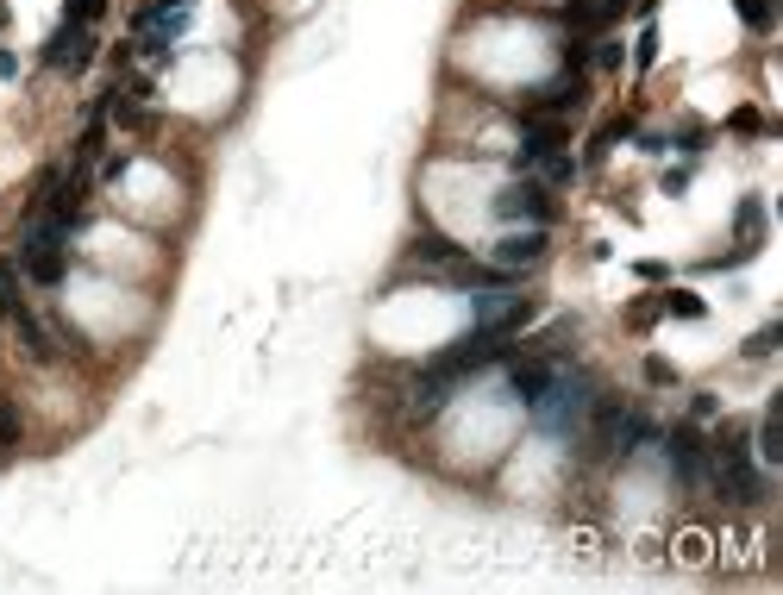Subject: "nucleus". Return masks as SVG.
<instances>
[{"mask_svg":"<svg viewBox=\"0 0 783 595\" xmlns=\"http://www.w3.org/2000/svg\"><path fill=\"white\" fill-rule=\"evenodd\" d=\"M19 276H32L38 289H57L63 270H69V232L51 220V213H32L26 232H19Z\"/></svg>","mask_w":783,"mask_h":595,"instance_id":"obj_1","label":"nucleus"},{"mask_svg":"<svg viewBox=\"0 0 783 595\" xmlns=\"http://www.w3.org/2000/svg\"><path fill=\"white\" fill-rule=\"evenodd\" d=\"M533 414H539L545 433H571V426H583V414H589V383L571 376V370H552V383H545V395L533 401Z\"/></svg>","mask_w":783,"mask_h":595,"instance_id":"obj_2","label":"nucleus"},{"mask_svg":"<svg viewBox=\"0 0 783 595\" xmlns=\"http://www.w3.org/2000/svg\"><path fill=\"white\" fill-rule=\"evenodd\" d=\"M552 188H545L539 176H520V182H508L502 195H495V220H533V226H545L552 220Z\"/></svg>","mask_w":783,"mask_h":595,"instance_id":"obj_3","label":"nucleus"},{"mask_svg":"<svg viewBox=\"0 0 783 595\" xmlns=\"http://www.w3.org/2000/svg\"><path fill=\"white\" fill-rule=\"evenodd\" d=\"M664 464H671V476L683 489H696L708 476V445H702L696 426H671V433H664Z\"/></svg>","mask_w":783,"mask_h":595,"instance_id":"obj_4","label":"nucleus"},{"mask_svg":"<svg viewBox=\"0 0 783 595\" xmlns=\"http://www.w3.org/2000/svg\"><path fill=\"white\" fill-rule=\"evenodd\" d=\"M94 51H101V44H94L88 26H57L51 38H44V63L63 69V76H82V69L94 63Z\"/></svg>","mask_w":783,"mask_h":595,"instance_id":"obj_5","label":"nucleus"},{"mask_svg":"<svg viewBox=\"0 0 783 595\" xmlns=\"http://www.w3.org/2000/svg\"><path fill=\"white\" fill-rule=\"evenodd\" d=\"M571 145V126L564 119H527V132H520V151H514V170H533L539 157H552Z\"/></svg>","mask_w":783,"mask_h":595,"instance_id":"obj_6","label":"nucleus"},{"mask_svg":"<svg viewBox=\"0 0 783 595\" xmlns=\"http://www.w3.org/2000/svg\"><path fill=\"white\" fill-rule=\"evenodd\" d=\"M545 257V226H527V232H508L502 245H495V264L502 270H533Z\"/></svg>","mask_w":783,"mask_h":595,"instance_id":"obj_7","label":"nucleus"},{"mask_svg":"<svg viewBox=\"0 0 783 595\" xmlns=\"http://www.w3.org/2000/svg\"><path fill=\"white\" fill-rule=\"evenodd\" d=\"M13 332H19V345H26V357H32V364H51V357H57L51 332H44V320L32 314L26 301H19V314H13Z\"/></svg>","mask_w":783,"mask_h":595,"instance_id":"obj_8","label":"nucleus"},{"mask_svg":"<svg viewBox=\"0 0 783 595\" xmlns=\"http://www.w3.org/2000/svg\"><path fill=\"white\" fill-rule=\"evenodd\" d=\"M752 458H758V464H783V408H777V395H771L765 420H758V445H752Z\"/></svg>","mask_w":783,"mask_h":595,"instance_id":"obj_9","label":"nucleus"},{"mask_svg":"<svg viewBox=\"0 0 783 595\" xmlns=\"http://www.w3.org/2000/svg\"><path fill=\"white\" fill-rule=\"evenodd\" d=\"M445 395H452V376H445V370H426L420 383H414V414H439Z\"/></svg>","mask_w":783,"mask_h":595,"instance_id":"obj_10","label":"nucleus"},{"mask_svg":"<svg viewBox=\"0 0 783 595\" xmlns=\"http://www.w3.org/2000/svg\"><path fill=\"white\" fill-rule=\"evenodd\" d=\"M658 314H671V320H702L708 301H702L696 289H671V295H658Z\"/></svg>","mask_w":783,"mask_h":595,"instance_id":"obj_11","label":"nucleus"},{"mask_svg":"<svg viewBox=\"0 0 783 595\" xmlns=\"http://www.w3.org/2000/svg\"><path fill=\"white\" fill-rule=\"evenodd\" d=\"M733 226H740V245L758 251V238H765V201L746 195V201H740V220H733Z\"/></svg>","mask_w":783,"mask_h":595,"instance_id":"obj_12","label":"nucleus"},{"mask_svg":"<svg viewBox=\"0 0 783 595\" xmlns=\"http://www.w3.org/2000/svg\"><path fill=\"white\" fill-rule=\"evenodd\" d=\"M414 257H420V264H452L458 245H452L445 232H420V238H414Z\"/></svg>","mask_w":783,"mask_h":595,"instance_id":"obj_13","label":"nucleus"},{"mask_svg":"<svg viewBox=\"0 0 783 595\" xmlns=\"http://www.w3.org/2000/svg\"><path fill=\"white\" fill-rule=\"evenodd\" d=\"M733 7H740V19H746V26H752L758 38H765V32L777 26V0H733Z\"/></svg>","mask_w":783,"mask_h":595,"instance_id":"obj_14","label":"nucleus"},{"mask_svg":"<svg viewBox=\"0 0 783 595\" xmlns=\"http://www.w3.org/2000/svg\"><path fill=\"white\" fill-rule=\"evenodd\" d=\"M539 170H545V188H564V182H577V157L552 151V157H539Z\"/></svg>","mask_w":783,"mask_h":595,"instance_id":"obj_15","label":"nucleus"},{"mask_svg":"<svg viewBox=\"0 0 783 595\" xmlns=\"http://www.w3.org/2000/svg\"><path fill=\"white\" fill-rule=\"evenodd\" d=\"M777 345H783V326L771 320V326H758V332H752V339H746V357H752V364H765V357H771Z\"/></svg>","mask_w":783,"mask_h":595,"instance_id":"obj_16","label":"nucleus"},{"mask_svg":"<svg viewBox=\"0 0 783 595\" xmlns=\"http://www.w3.org/2000/svg\"><path fill=\"white\" fill-rule=\"evenodd\" d=\"M107 113L120 119V126H145V107H138L126 88H113V94H107Z\"/></svg>","mask_w":783,"mask_h":595,"instance_id":"obj_17","label":"nucleus"},{"mask_svg":"<svg viewBox=\"0 0 783 595\" xmlns=\"http://www.w3.org/2000/svg\"><path fill=\"white\" fill-rule=\"evenodd\" d=\"M19 314V264H0V320Z\"/></svg>","mask_w":783,"mask_h":595,"instance_id":"obj_18","label":"nucleus"},{"mask_svg":"<svg viewBox=\"0 0 783 595\" xmlns=\"http://www.w3.org/2000/svg\"><path fill=\"white\" fill-rule=\"evenodd\" d=\"M107 13V0H63V26H94Z\"/></svg>","mask_w":783,"mask_h":595,"instance_id":"obj_19","label":"nucleus"},{"mask_svg":"<svg viewBox=\"0 0 783 595\" xmlns=\"http://www.w3.org/2000/svg\"><path fill=\"white\" fill-rule=\"evenodd\" d=\"M589 63H596V69H621V63H627V44H621V38H602L596 51H589Z\"/></svg>","mask_w":783,"mask_h":595,"instance_id":"obj_20","label":"nucleus"},{"mask_svg":"<svg viewBox=\"0 0 783 595\" xmlns=\"http://www.w3.org/2000/svg\"><path fill=\"white\" fill-rule=\"evenodd\" d=\"M13 445H19V408L0 395V451H13Z\"/></svg>","mask_w":783,"mask_h":595,"instance_id":"obj_21","label":"nucleus"},{"mask_svg":"<svg viewBox=\"0 0 783 595\" xmlns=\"http://www.w3.org/2000/svg\"><path fill=\"white\" fill-rule=\"evenodd\" d=\"M652 63H658V26H646L633 44V69H652Z\"/></svg>","mask_w":783,"mask_h":595,"instance_id":"obj_22","label":"nucleus"},{"mask_svg":"<svg viewBox=\"0 0 783 595\" xmlns=\"http://www.w3.org/2000/svg\"><path fill=\"white\" fill-rule=\"evenodd\" d=\"M101 132H107V126H101V113H94V119H88V132H82V145H76V163H88L94 151H101Z\"/></svg>","mask_w":783,"mask_h":595,"instance_id":"obj_23","label":"nucleus"},{"mask_svg":"<svg viewBox=\"0 0 783 595\" xmlns=\"http://www.w3.org/2000/svg\"><path fill=\"white\" fill-rule=\"evenodd\" d=\"M589 51H596V44L571 38V44H564V69H571V76H577V69H589Z\"/></svg>","mask_w":783,"mask_h":595,"instance_id":"obj_24","label":"nucleus"},{"mask_svg":"<svg viewBox=\"0 0 783 595\" xmlns=\"http://www.w3.org/2000/svg\"><path fill=\"white\" fill-rule=\"evenodd\" d=\"M646 383H652V389H664V383H677V370L664 364V357H646Z\"/></svg>","mask_w":783,"mask_h":595,"instance_id":"obj_25","label":"nucleus"},{"mask_svg":"<svg viewBox=\"0 0 783 595\" xmlns=\"http://www.w3.org/2000/svg\"><path fill=\"white\" fill-rule=\"evenodd\" d=\"M690 414H696V420H715V414H721V395H708V389L690 395Z\"/></svg>","mask_w":783,"mask_h":595,"instance_id":"obj_26","label":"nucleus"},{"mask_svg":"<svg viewBox=\"0 0 783 595\" xmlns=\"http://www.w3.org/2000/svg\"><path fill=\"white\" fill-rule=\"evenodd\" d=\"M658 188H664V195H683V188H690V170H664Z\"/></svg>","mask_w":783,"mask_h":595,"instance_id":"obj_27","label":"nucleus"},{"mask_svg":"<svg viewBox=\"0 0 783 595\" xmlns=\"http://www.w3.org/2000/svg\"><path fill=\"white\" fill-rule=\"evenodd\" d=\"M652 320H658V295H652V301H639V307H633V326H652Z\"/></svg>","mask_w":783,"mask_h":595,"instance_id":"obj_28","label":"nucleus"},{"mask_svg":"<svg viewBox=\"0 0 783 595\" xmlns=\"http://www.w3.org/2000/svg\"><path fill=\"white\" fill-rule=\"evenodd\" d=\"M13 76H19V57H13V51H0V82H13Z\"/></svg>","mask_w":783,"mask_h":595,"instance_id":"obj_29","label":"nucleus"},{"mask_svg":"<svg viewBox=\"0 0 783 595\" xmlns=\"http://www.w3.org/2000/svg\"><path fill=\"white\" fill-rule=\"evenodd\" d=\"M0 26H7V0H0Z\"/></svg>","mask_w":783,"mask_h":595,"instance_id":"obj_30","label":"nucleus"}]
</instances>
